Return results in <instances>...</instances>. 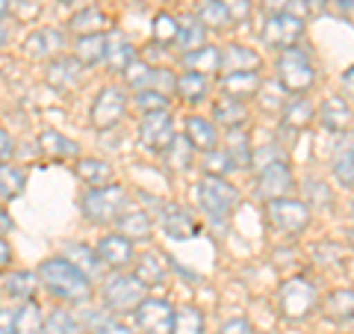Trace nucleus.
<instances>
[{"label": "nucleus", "mask_w": 354, "mask_h": 334, "mask_svg": "<svg viewBox=\"0 0 354 334\" xmlns=\"http://www.w3.org/2000/svg\"><path fill=\"white\" fill-rule=\"evenodd\" d=\"M39 284L48 290L53 299L68 305H86L92 299V278L83 275L74 263H68L65 258H48L39 263Z\"/></svg>", "instance_id": "nucleus-1"}, {"label": "nucleus", "mask_w": 354, "mask_h": 334, "mask_svg": "<svg viewBox=\"0 0 354 334\" xmlns=\"http://www.w3.org/2000/svg\"><path fill=\"white\" fill-rule=\"evenodd\" d=\"M195 198H198V207L201 213L213 222V225H227L234 207L239 204V193L234 184H227L225 177H216V175H204L195 186Z\"/></svg>", "instance_id": "nucleus-2"}, {"label": "nucleus", "mask_w": 354, "mask_h": 334, "mask_svg": "<svg viewBox=\"0 0 354 334\" xmlns=\"http://www.w3.org/2000/svg\"><path fill=\"white\" fill-rule=\"evenodd\" d=\"M130 198L118 184H106V186H92L88 193H83L80 198V210L88 222L95 225H106V222H115L121 213L127 210Z\"/></svg>", "instance_id": "nucleus-3"}, {"label": "nucleus", "mask_w": 354, "mask_h": 334, "mask_svg": "<svg viewBox=\"0 0 354 334\" xmlns=\"http://www.w3.org/2000/svg\"><path fill=\"white\" fill-rule=\"evenodd\" d=\"M145 290L148 287L133 272H115L104 281L101 299L109 308V314H130V310H136V305L145 299Z\"/></svg>", "instance_id": "nucleus-4"}, {"label": "nucleus", "mask_w": 354, "mask_h": 334, "mask_svg": "<svg viewBox=\"0 0 354 334\" xmlns=\"http://www.w3.org/2000/svg\"><path fill=\"white\" fill-rule=\"evenodd\" d=\"M278 80H281V89H286L290 95H304L307 89H313L316 69H313L310 57L298 48V44L295 48L281 51V57H278Z\"/></svg>", "instance_id": "nucleus-5"}, {"label": "nucleus", "mask_w": 354, "mask_h": 334, "mask_svg": "<svg viewBox=\"0 0 354 334\" xmlns=\"http://www.w3.org/2000/svg\"><path fill=\"white\" fill-rule=\"evenodd\" d=\"M266 219L281 234H301L310 225V207L301 198H272L266 202Z\"/></svg>", "instance_id": "nucleus-6"}, {"label": "nucleus", "mask_w": 354, "mask_h": 334, "mask_svg": "<svg viewBox=\"0 0 354 334\" xmlns=\"http://www.w3.org/2000/svg\"><path fill=\"white\" fill-rule=\"evenodd\" d=\"M278 305L286 319H304L316 308V287L307 278H290L278 290Z\"/></svg>", "instance_id": "nucleus-7"}, {"label": "nucleus", "mask_w": 354, "mask_h": 334, "mask_svg": "<svg viewBox=\"0 0 354 334\" xmlns=\"http://www.w3.org/2000/svg\"><path fill=\"white\" fill-rule=\"evenodd\" d=\"M124 113H127L124 89L121 86H104L101 92H97V98L92 101V113H88V118H92V125L97 130H109L124 118Z\"/></svg>", "instance_id": "nucleus-8"}, {"label": "nucleus", "mask_w": 354, "mask_h": 334, "mask_svg": "<svg viewBox=\"0 0 354 334\" xmlns=\"http://www.w3.org/2000/svg\"><path fill=\"white\" fill-rule=\"evenodd\" d=\"M295 189V177L290 172V163L286 160H274L269 166H263L257 172V195L263 202H272V198H290V193Z\"/></svg>", "instance_id": "nucleus-9"}, {"label": "nucleus", "mask_w": 354, "mask_h": 334, "mask_svg": "<svg viewBox=\"0 0 354 334\" xmlns=\"http://www.w3.org/2000/svg\"><path fill=\"white\" fill-rule=\"evenodd\" d=\"M136 326L142 334H171L174 328V308L165 299L145 296L136 305Z\"/></svg>", "instance_id": "nucleus-10"}, {"label": "nucleus", "mask_w": 354, "mask_h": 334, "mask_svg": "<svg viewBox=\"0 0 354 334\" xmlns=\"http://www.w3.org/2000/svg\"><path fill=\"white\" fill-rule=\"evenodd\" d=\"M68 48V36L62 27H39L24 39V53L30 60H57Z\"/></svg>", "instance_id": "nucleus-11"}, {"label": "nucleus", "mask_w": 354, "mask_h": 334, "mask_svg": "<svg viewBox=\"0 0 354 334\" xmlns=\"http://www.w3.org/2000/svg\"><path fill=\"white\" fill-rule=\"evenodd\" d=\"M139 139H142V146H145L148 151H157V154H162L165 148H169L171 139H174V121H171L169 109L142 116V121H139Z\"/></svg>", "instance_id": "nucleus-12"}, {"label": "nucleus", "mask_w": 354, "mask_h": 334, "mask_svg": "<svg viewBox=\"0 0 354 334\" xmlns=\"http://www.w3.org/2000/svg\"><path fill=\"white\" fill-rule=\"evenodd\" d=\"M301 36H304V21L290 12L269 15V21H266V27H263V42L272 44V48H281V51L295 48Z\"/></svg>", "instance_id": "nucleus-13"}, {"label": "nucleus", "mask_w": 354, "mask_h": 334, "mask_svg": "<svg viewBox=\"0 0 354 334\" xmlns=\"http://www.w3.org/2000/svg\"><path fill=\"white\" fill-rule=\"evenodd\" d=\"M95 254L101 258L104 266H109V270H115V272H124L127 266L136 261L133 240L121 237V234H104V237L95 243Z\"/></svg>", "instance_id": "nucleus-14"}, {"label": "nucleus", "mask_w": 354, "mask_h": 334, "mask_svg": "<svg viewBox=\"0 0 354 334\" xmlns=\"http://www.w3.org/2000/svg\"><path fill=\"white\" fill-rule=\"evenodd\" d=\"M153 207H157V222L165 228V234L174 240H189L192 234L198 231V222L186 213L183 207L177 204H165V202H153Z\"/></svg>", "instance_id": "nucleus-15"}, {"label": "nucleus", "mask_w": 354, "mask_h": 334, "mask_svg": "<svg viewBox=\"0 0 354 334\" xmlns=\"http://www.w3.org/2000/svg\"><path fill=\"white\" fill-rule=\"evenodd\" d=\"M260 74L257 71H230V74H221L218 77V89L225 98H234V101L245 104L248 98H254L260 92Z\"/></svg>", "instance_id": "nucleus-16"}, {"label": "nucleus", "mask_w": 354, "mask_h": 334, "mask_svg": "<svg viewBox=\"0 0 354 334\" xmlns=\"http://www.w3.org/2000/svg\"><path fill=\"white\" fill-rule=\"evenodd\" d=\"M104 62L109 65V71L115 74H124L133 62H136V48H133V42L124 36V33L118 30H109L106 33V57Z\"/></svg>", "instance_id": "nucleus-17"}, {"label": "nucleus", "mask_w": 354, "mask_h": 334, "mask_svg": "<svg viewBox=\"0 0 354 334\" xmlns=\"http://www.w3.org/2000/svg\"><path fill=\"white\" fill-rule=\"evenodd\" d=\"M186 139H189V146L195 148V154H209L218 148V130L209 118L204 116H186Z\"/></svg>", "instance_id": "nucleus-18"}, {"label": "nucleus", "mask_w": 354, "mask_h": 334, "mask_svg": "<svg viewBox=\"0 0 354 334\" xmlns=\"http://www.w3.org/2000/svg\"><path fill=\"white\" fill-rule=\"evenodd\" d=\"M48 83L53 89H59V92H65V89H74V86H80L83 80V62H77L74 57H57V60H50L48 65Z\"/></svg>", "instance_id": "nucleus-19"}, {"label": "nucleus", "mask_w": 354, "mask_h": 334, "mask_svg": "<svg viewBox=\"0 0 354 334\" xmlns=\"http://www.w3.org/2000/svg\"><path fill=\"white\" fill-rule=\"evenodd\" d=\"M354 118V109L342 95H328L322 104H319V125L328 130H342L348 128Z\"/></svg>", "instance_id": "nucleus-20"}, {"label": "nucleus", "mask_w": 354, "mask_h": 334, "mask_svg": "<svg viewBox=\"0 0 354 334\" xmlns=\"http://www.w3.org/2000/svg\"><path fill=\"white\" fill-rule=\"evenodd\" d=\"M59 258H65L68 263H74L77 270H80L83 275H88V278L101 275V270H104V263H101V258L95 254V249H92V246H83L80 240L65 243L62 252H59Z\"/></svg>", "instance_id": "nucleus-21"}, {"label": "nucleus", "mask_w": 354, "mask_h": 334, "mask_svg": "<svg viewBox=\"0 0 354 334\" xmlns=\"http://www.w3.org/2000/svg\"><path fill=\"white\" fill-rule=\"evenodd\" d=\"M109 15L97 6H83L80 12H74L68 21V30L74 36H95V33H109Z\"/></svg>", "instance_id": "nucleus-22"}, {"label": "nucleus", "mask_w": 354, "mask_h": 334, "mask_svg": "<svg viewBox=\"0 0 354 334\" xmlns=\"http://www.w3.org/2000/svg\"><path fill=\"white\" fill-rule=\"evenodd\" d=\"M218 62H221V48L216 44H201V48L195 51H186L180 57V65L186 71H198V74H213L218 71Z\"/></svg>", "instance_id": "nucleus-23"}, {"label": "nucleus", "mask_w": 354, "mask_h": 334, "mask_svg": "<svg viewBox=\"0 0 354 334\" xmlns=\"http://www.w3.org/2000/svg\"><path fill=\"white\" fill-rule=\"evenodd\" d=\"M260 69V53H254L251 48H242V44H230V48H221V62L218 71H257Z\"/></svg>", "instance_id": "nucleus-24"}, {"label": "nucleus", "mask_w": 354, "mask_h": 334, "mask_svg": "<svg viewBox=\"0 0 354 334\" xmlns=\"http://www.w3.org/2000/svg\"><path fill=\"white\" fill-rule=\"evenodd\" d=\"M39 148H41V154H48L50 160H71L80 154V146L59 130H44L39 137Z\"/></svg>", "instance_id": "nucleus-25"}, {"label": "nucleus", "mask_w": 354, "mask_h": 334, "mask_svg": "<svg viewBox=\"0 0 354 334\" xmlns=\"http://www.w3.org/2000/svg\"><path fill=\"white\" fill-rule=\"evenodd\" d=\"M322 310H325V317L334 319V322L354 319V290L351 287H337V290H330L322 302Z\"/></svg>", "instance_id": "nucleus-26"}, {"label": "nucleus", "mask_w": 354, "mask_h": 334, "mask_svg": "<svg viewBox=\"0 0 354 334\" xmlns=\"http://www.w3.org/2000/svg\"><path fill=\"white\" fill-rule=\"evenodd\" d=\"M213 118L218 121L225 130H236V128H245L248 125V107L242 101H234V98H225L221 95L218 101L213 104Z\"/></svg>", "instance_id": "nucleus-27"}, {"label": "nucleus", "mask_w": 354, "mask_h": 334, "mask_svg": "<svg viewBox=\"0 0 354 334\" xmlns=\"http://www.w3.org/2000/svg\"><path fill=\"white\" fill-rule=\"evenodd\" d=\"M313 104L307 101V98H290V101L283 104V109H281V125H283V130H292V133H298L301 128H307L310 121H313Z\"/></svg>", "instance_id": "nucleus-28"}, {"label": "nucleus", "mask_w": 354, "mask_h": 334, "mask_svg": "<svg viewBox=\"0 0 354 334\" xmlns=\"http://www.w3.org/2000/svg\"><path fill=\"white\" fill-rule=\"evenodd\" d=\"M174 92L183 98L186 104H198L209 95V77L198 71H183L180 77H174Z\"/></svg>", "instance_id": "nucleus-29"}, {"label": "nucleus", "mask_w": 354, "mask_h": 334, "mask_svg": "<svg viewBox=\"0 0 354 334\" xmlns=\"http://www.w3.org/2000/svg\"><path fill=\"white\" fill-rule=\"evenodd\" d=\"M74 60L83 62V65H95V62H104L106 57V33H95V36H77L74 44Z\"/></svg>", "instance_id": "nucleus-30"}, {"label": "nucleus", "mask_w": 354, "mask_h": 334, "mask_svg": "<svg viewBox=\"0 0 354 334\" xmlns=\"http://www.w3.org/2000/svg\"><path fill=\"white\" fill-rule=\"evenodd\" d=\"M115 225H118L121 237H127V240H148L153 231V222L145 210H124V213L115 219Z\"/></svg>", "instance_id": "nucleus-31"}, {"label": "nucleus", "mask_w": 354, "mask_h": 334, "mask_svg": "<svg viewBox=\"0 0 354 334\" xmlns=\"http://www.w3.org/2000/svg\"><path fill=\"white\" fill-rule=\"evenodd\" d=\"M6 296L15 302H32V296L39 290V275L30 270H15L6 275Z\"/></svg>", "instance_id": "nucleus-32"}, {"label": "nucleus", "mask_w": 354, "mask_h": 334, "mask_svg": "<svg viewBox=\"0 0 354 334\" xmlns=\"http://www.w3.org/2000/svg\"><path fill=\"white\" fill-rule=\"evenodd\" d=\"M133 275H136L145 287H160L165 281V275H169V270H165V263L157 252H145L136 261V266H133Z\"/></svg>", "instance_id": "nucleus-33"}, {"label": "nucleus", "mask_w": 354, "mask_h": 334, "mask_svg": "<svg viewBox=\"0 0 354 334\" xmlns=\"http://www.w3.org/2000/svg\"><path fill=\"white\" fill-rule=\"evenodd\" d=\"M201 44H207V30H204L201 21H198L195 15L177 18V48L186 53V51L201 48Z\"/></svg>", "instance_id": "nucleus-34"}, {"label": "nucleus", "mask_w": 354, "mask_h": 334, "mask_svg": "<svg viewBox=\"0 0 354 334\" xmlns=\"http://www.w3.org/2000/svg\"><path fill=\"white\" fill-rule=\"evenodd\" d=\"M77 177L88 186H106V184H113V166L97 157H83L77 163Z\"/></svg>", "instance_id": "nucleus-35"}, {"label": "nucleus", "mask_w": 354, "mask_h": 334, "mask_svg": "<svg viewBox=\"0 0 354 334\" xmlns=\"http://www.w3.org/2000/svg\"><path fill=\"white\" fill-rule=\"evenodd\" d=\"M195 18L204 24V30H227L234 21H230L227 9L218 3V0H201L195 9Z\"/></svg>", "instance_id": "nucleus-36"}, {"label": "nucleus", "mask_w": 354, "mask_h": 334, "mask_svg": "<svg viewBox=\"0 0 354 334\" xmlns=\"http://www.w3.org/2000/svg\"><path fill=\"white\" fill-rule=\"evenodd\" d=\"M162 157H165V166H169L171 172H186L192 166V160H195V148L189 146V139L186 137H174L171 146L162 151Z\"/></svg>", "instance_id": "nucleus-37"}, {"label": "nucleus", "mask_w": 354, "mask_h": 334, "mask_svg": "<svg viewBox=\"0 0 354 334\" xmlns=\"http://www.w3.org/2000/svg\"><path fill=\"white\" fill-rule=\"evenodd\" d=\"M225 151L230 154L236 169H248L251 166V148H248V130L245 128H236V130H227V146Z\"/></svg>", "instance_id": "nucleus-38"}, {"label": "nucleus", "mask_w": 354, "mask_h": 334, "mask_svg": "<svg viewBox=\"0 0 354 334\" xmlns=\"http://www.w3.org/2000/svg\"><path fill=\"white\" fill-rule=\"evenodd\" d=\"M41 322L44 314L39 302H24L21 308H15V334H41Z\"/></svg>", "instance_id": "nucleus-39"}, {"label": "nucleus", "mask_w": 354, "mask_h": 334, "mask_svg": "<svg viewBox=\"0 0 354 334\" xmlns=\"http://www.w3.org/2000/svg\"><path fill=\"white\" fill-rule=\"evenodd\" d=\"M41 334H83V331H80V322H77L68 310L53 308L50 314H44Z\"/></svg>", "instance_id": "nucleus-40"}, {"label": "nucleus", "mask_w": 354, "mask_h": 334, "mask_svg": "<svg viewBox=\"0 0 354 334\" xmlns=\"http://www.w3.org/2000/svg\"><path fill=\"white\" fill-rule=\"evenodd\" d=\"M24 186H27V172L21 169V166L0 163V195L15 198V195H21V189Z\"/></svg>", "instance_id": "nucleus-41"}, {"label": "nucleus", "mask_w": 354, "mask_h": 334, "mask_svg": "<svg viewBox=\"0 0 354 334\" xmlns=\"http://www.w3.org/2000/svg\"><path fill=\"white\" fill-rule=\"evenodd\" d=\"M171 334H204V314L192 305L174 310V328Z\"/></svg>", "instance_id": "nucleus-42"}, {"label": "nucleus", "mask_w": 354, "mask_h": 334, "mask_svg": "<svg viewBox=\"0 0 354 334\" xmlns=\"http://www.w3.org/2000/svg\"><path fill=\"white\" fill-rule=\"evenodd\" d=\"M124 77H127V83L136 89V92H142V89H153V83H157V69H151L148 62L136 60V62H133L130 69L124 71Z\"/></svg>", "instance_id": "nucleus-43"}, {"label": "nucleus", "mask_w": 354, "mask_h": 334, "mask_svg": "<svg viewBox=\"0 0 354 334\" xmlns=\"http://www.w3.org/2000/svg\"><path fill=\"white\" fill-rule=\"evenodd\" d=\"M136 107L142 109V116L162 113V109H169V98H165L162 89H142L136 95Z\"/></svg>", "instance_id": "nucleus-44"}, {"label": "nucleus", "mask_w": 354, "mask_h": 334, "mask_svg": "<svg viewBox=\"0 0 354 334\" xmlns=\"http://www.w3.org/2000/svg\"><path fill=\"white\" fill-rule=\"evenodd\" d=\"M204 169H207V175L225 177L230 172H236V166H234V160H230V154L225 148H216V151L204 154Z\"/></svg>", "instance_id": "nucleus-45"}, {"label": "nucleus", "mask_w": 354, "mask_h": 334, "mask_svg": "<svg viewBox=\"0 0 354 334\" xmlns=\"http://www.w3.org/2000/svg\"><path fill=\"white\" fill-rule=\"evenodd\" d=\"M330 172H334L337 184H342V186H354V148L337 154V157H334V166H330Z\"/></svg>", "instance_id": "nucleus-46"}, {"label": "nucleus", "mask_w": 354, "mask_h": 334, "mask_svg": "<svg viewBox=\"0 0 354 334\" xmlns=\"http://www.w3.org/2000/svg\"><path fill=\"white\" fill-rule=\"evenodd\" d=\"M153 42L160 44H174L177 42V18L169 12H160L153 18Z\"/></svg>", "instance_id": "nucleus-47"}, {"label": "nucleus", "mask_w": 354, "mask_h": 334, "mask_svg": "<svg viewBox=\"0 0 354 334\" xmlns=\"http://www.w3.org/2000/svg\"><path fill=\"white\" fill-rule=\"evenodd\" d=\"M274 160H283V154L281 148L274 146V142H269V146H260L257 151H251V166H254V172H260L263 166H269Z\"/></svg>", "instance_id": "nucleus-48"}, {"label": "nucleus", "mask_w": 354, "mask_h": 334, "mask_svg": "<svg viewBox=\"0 0 354 334\" xmlns=\"http://www.w3.org/2000/svg\"><path fill=\"white\" fill-rule=\"evenodd\" d=\"M218 3L227 9V15L234 24H242V21L251 15V0H218Z\"/></svg>", "instance_id": "nucleus-49"}, {"label": "nucleus", "mask_w": 354, "mask_h": 334, "mask_svg": "<svg viewBox=\"0 0 354 334\" xmlns=\"http://www.w3.org/2000/svg\"><path fill=\"white\" fill-rule=\"evenodd\" d=\"M304 189H307V198H310V202H322V204H328V202H330L328 186H325L322 181H316V177H310V181H304Z\"/></svg>", "instance_id": "nucleus-50"}, {"label": "nucleus", "mask_w": 354, "mask_h": 334, "mask_svg": "<svg viewBox=\"0 0 354 334\" xmlns=\"http://www.w3.org/2000/svg\"><path fill=\"white\" fill-rule=\"evenodd\" d=\"M95 334H136V331H133L127 322H121V319H115V317H106L101 326H97Z\"/></svg>", "instance_id": "nucleus-51"}, {"label": "nucleus", "mask_w": 354, "mask_h": 334, "mask_svg": "<svg viewBox=\"0 0 354 334\" xmlns=\"http://www.w3.org/2000/svg\"><path fill=\"white\" fill-rule=\"evenodd\" d=\"M218 334H251V322H248V319H242V317L227 319L225 326L218 328Z\"/></svg>", "instance_id": "nucleus-52"}, {"label": "nucleus", "mask_w": 354, "mask_h": 334, "mask_svg": "<svg viewBox=\"0 0 354 334\" xmlns=\"http://www.w3.org/2000/svg\"><path fill=\"white\" fill-rule=\"evenodd\" d=\"M0 334H15V308H0Z\"/></svg>", "instance_id": "nucleus-53"}, {"label": "nucleus", "mask_w": 354, "mask_h": 334, "mask_svg": "<svg viewBox=\"0 0 354 334\" xmlns=\"http://www.w3.org/2000/svg\"><path fill=\"white\" fill-rule=\"evenodd\" d=\"M12 154H15V142L3 128H0V163H9Z\"/></svg>", "instance_id": "nucleus-54"}, {"label": "nucleus", "mask_w": 354, "mask_h": 334, "mask_svg": "<svg viewBox=\"0 0 354 334\" xmlns=\"http://www.w3.org/2000/svg\"><path fill=\"white\" fill-rule=\"evenodd\" d=\"M330 6H334L337 15H351L354 12V0H328Z\"/></svg>", "instance_id": "nucleus-55"}, {"label": "nucleus", "mask_w": 354, "mask_h": 334, "mask_svg": "<svg viewBox=\"0 0 354 334\" xmlns=\"http://www.w3.org/2000/svg\"><path fill=\"white\" fill-rule=\"evenodd\" d=\"M9 263H12V246L0 237V270H6Z\"/></svg>", "instance_id": "nucleus-56"}, {"label": "nucleus", "mask_w": 354, "mask_h": 334, "mask_svg": "<svg viewBox=\"0 0 354 334\" xmlns=\"http://www.w3.org/2000/svg\"><path fill=\"white\" fill-rule=\"evenodd\" d=\"M342 92H346L348 98H354V65L342 71Z\"/></svg>", "instance_id": "nucleus-57"}, {"label": "nucleus", "mask_w": 354, "mask_h": 334, "mask_svg": "<svg viewBox=\"0 0 354 334\" xmlns=\"http://www.w3.org/2000/svg\"><path fill=\"white\" fill-rule=\"evenodd\" d=\"M301 3L307 6L310 15H322L325 9H328V0H301Z\"/></svg>", "instance_id": "nucleus-58"}, {"label": "nucleus", "mask_w": 354, "mask_h": 334, "mask_svg": "<svg viewBox=\"0 0 354 334\" xmlns=\"http://www.w3.org/2000/svg\"><path fill=\"white\" fill-rule=\"evenodd\" d=\"M286 3H290V0H266V12L281 15V12H286Z\"/></svg>", "instance_id": "nucleus-59"}, {"label": "nucleus", "mask_w": 354, "mask_h": 334, "mask_svg": "<svg viewBox=\"0 0 354 334\" xmlns=\"http://www.w3.org/2000/svg\"><path fill=\"white\" fill-rule=\"evenodd\" d=\"M9 231H12V216H9L6 207H0V237H6Z\"/></svg>", "instance_id": "nucleus-60"}, {"label": "nucleus", "mask_w": 354, "mask_h": 334, "mask_svg": "<svg viewBox=\"0 0 354 334\" xmlns=\"http://www.w3.org/2000/svg\"><path fill=\"white\" fill-rule=\"evenodd\" d=\"M6 42H9V33H6V27H3V24H0V48H3Z\"/></svg>", "instance_id": "nucleus-61"}, {"label": "nucleus", "mask_w": 354, "mask_h": 334, "mask_svg": "<svg viewBox=\"0 0 354 334\" xmlns=\"http://www.w3.org/2000/svg\"><path fill=\"white\" fill-rule=\"evenodd\" d=\"M9 12V0H0V18H3Z\"/></svg>", "instance_id": "nucleus-62"}, {"label": "nucleus", "mask_w": 354, "mask_h": 334, "mask_svg": "<svg viewBox=\"0 0 354 334\" xmlns=\"http://www.w3.org/2000/svg\"><path fill=\"white\" fill-rule=\"evenodd\" d=\"M348 243H351V246H354V228L348 231Z\"/></svg>", "instance_id": "nucleus-63"}]
</instances>
